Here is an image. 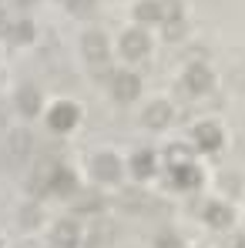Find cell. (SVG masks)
I'll return each instance as SVG.
<instances>
[{"label":"cell","mask_w":245,"mask_h":248,"mask_svg":"<svg viewBox=\"0 0 245 248\" xmlns=\"http://www.w3.org/2000/svg\"><path fill=\"white\" fill-rule=\"evenodd\" d=\"M134 14H138V20H148V24L158 20V7H155V3H138Z\"/></svg>","instance_id":"obj_12"},{"label":"cell","mask_w":245,"mask_h":248,"mask_svg":"<svg viewBox=\"0 0 245 248\" xmlns=\"http://www.w3.org/2000/svg\"><path fill=\"white\" fill-rule=\"evenodd\" d=\"M134 174H138V178H148V174H151V155H148V151L134 155Z\"/></svg>","instance_id":"obj_11"},{"label":"cell","mask_w":245,"mask_h":248,"mask_svg":"<svg viewBox=\"0 0 245 248\" xmlns=\"http://www.w3.org/2000/svg\"><path fill=\"white\" fill-rule=\"evenodd\" d=\"M94 174H98L101 181H118L121 168H118V161H114L111 155H98V158H94Z\"/></svg>","instance_id":"obj_7"},{"label":"cell","mask_w":245,"mask_h":248,"mask_svg":"<svg viewBox=\"0 0 245 248\" xmlns=\"http://www.w3.org/2000/svg\"><path fill=\"white\" fill-rule=\"evenodd\" d=\"M54 238H57V245H74V225H57Z\"/></svg>","instance_id":"obj_14"},{"label":"cell","mask_w":245,"mask_h":248,"mask_svg":"<svg viewBox=\"0 0 245 248\" xmlns=\"http://www.w3.org/2000/svg\"><path fill=\"white\" fill-rule=\"evenodd\" d=\"M195 144H198V148H205V151H215V148L222 144V131H218V127H212V124L195 127Z\"/></svg>","instance_id":"obj_6"},{"label":"cell","mask_w":245,"mask_h":248,"mask_svg":"<svg viewBox=\"0 0 245 248\" xmlns=\"http://www.w3.org/2000/svg\"><path fill=\"white\" fill-rule=\"evenodd\" d=\"M192 185H198V171L195 168H181L178 171V188H192Z\"/></svg>","instance_id":"obj_13"},{"label":"cell","mask_w":245,"mask_h":248,"mask_svg":"<svg viewBox=\"0 0 245 248\" xmlns=\"http://www.w3.org/2000/svg\"><path fill=\"white\" fill-rule=\"evenodd\" d=\"M181 34H185V24H181V17H178V20H171V24H164V37H168V41H178Z\"/></svg>","instance_id":"obj_15"},{"label":"cell","mask_w":245,"mask_h":248,"mask_svg":"<svg viewBox=\"0 0 245 248\" xmlns=\"http://www.w3.org/2000/svg\"><path fill=\"white\" fill-rule=\"evenodd\" d=\"M50 124H54V127H61V131H64V127H71V124H74V108H57V111H54V118H50Z\"/></svg>","instance_id":"obj_10"},{"label":"cell","mask_w":245,"mask_h":248,"mask_svg":"<svg viewBox=\"0 0 245 248\" xmlns=\"http://www.w3.org/2000/svg\"><path fill=\"white\" fill-rule=\"evenodd\" d=\"M141 121H145V127H151V131H158V127H164V124L171 121V108H168L164 101H155V104H148V108H145V114H141Z\"/></svg>","instance_id":"obj_2"},{"label":"cell","mask_w":245,"mask_h":248,"mask_svg":"<svg viewBox=\"0 0 245 248\" xmlns=\"http://www.w3.org/2000/svg\"><path fill=\"white\" fill-rule=\"evenodd\" d=\"M84 54H87L91 64H104L108 61V41L101 34H87L84 37Z\"/></svg>","instance_id":"obj_5"},{"label":"cell","mask_w":245,"mask_h":248,"mask_svg":"<svg viewBox=\"0 0 245 248\" xmlns=\"http://www.w3.org/2000/svg\"><path fill=\"white\" fill-rule=\"evenodd\" d=\"M185 87H188L192 94H205V91L212 87V74H208V67L192 64V67H188V74H185Z\"/></svg>","instance_id":"obj_3"},{"label":"cell","mask_w":245,"mask_h":248,"mask_svg":"<svg viewBox=\"0 0 245 248\" xmlns=\"http://www.w3.org/2000/svg\"><path fill=\"white\" fill-rule=\"evenodd\" d=\"M205 218H208V225H215V228H225V225L232 221V215H229V208H225V205H208Z\"/></svg>","instance_id":"obj_8"},{"label":"cell","mask_w":245,"mask_h":248,"mask_svg":"<svg viewBox=\"0 0 245 248\" xmlns=\"http://www.w3.org/2000/svg\"><path fill=\"white\" fill-rule=\"evenodd\" d=\"M54 185H57V191H71V174H57Z\"/></svg>","instance_id":"obj_16"},{"label":"cell","mask_w":245,"mask_h":248,"mask_svg":"<svg viewBox=\"0 0 245 248\" xmlns=\"http://www.w3.org/2000/svg\"><path fill=\"white\" fill-rule=\"evenodd\" d=\"M121 50L131 57V61H138V57H145L148 54V37L141 34V31H128L121 41Z\"/></svg>","instance_id":"obj_4"},{"label":"cell","mask_w":245,"mask_h":248,"mask_svg":"<svg viewBox=\"0 0 245 248\" xmlns=\"http://www.w3.org/2000/svg\"><path fill=\"white\" fill-rule=\"evenodd\" d=\"M34 108H37V94L27 91V94H24V111H34Z\"/></svg>","instance_id":"obj_17"},{"label":"cell","mask_w":245,"mask_h":248,"mask_svg":"<svg viewBox=\"0 0 245 248\" xmlns=\"http://www.w3.org/2000/svg\"><path fill=\"white\" fill-rule=\"evenodd\" d=\"M111 91H114V97L121 101V104H131L134 97H138V91H141V84H138V78L134 74H114V81H111Z\"/></svg>","instance_id":"obj_1"},{"label":"cell","mask_w":245,"mask_h":248,"mask_svg":"<svg viewBox=\"0 0 245 248\" xmlns=\"http://www.w3.org/2000/svg\"><path fill=\"white\" fill-rule=\"evenodd\" d=\"M155 7H158V20H162V24H171V20H178V14H181L178 0H158Z\"/></svg>","instance_id":"obj_9"}]
</instances>
